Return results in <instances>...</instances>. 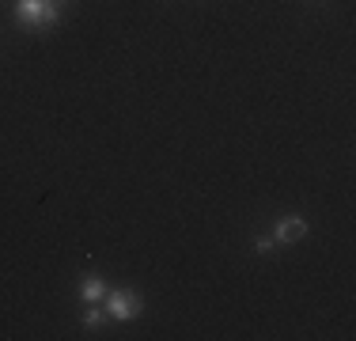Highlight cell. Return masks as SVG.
Returning a JSON list of instances; mask_svg holds the SVG:
<instances>
[{
    "label": "cell",
    "instance_id": "6da1fadb",
    "mask_svg": "<svg viewBox=\"0 0 356 341\" xmlns=\"http://www.w3.org/2000/svg\"><path fill=\"white\" fill-rule=\"evenodd\" d=\"M12 15L19 27H31V31H54L61 23V8L57 0H15L12 4Z\"/></svg>",
    "mask_w": 356,
    "mask_h": 341
},
{
    "label": "cell",
    "instance_id": "7a4b0ae2",
    "mask_svg": "<svg viewBox=\"0 0 356 341\" xmlns=\"http://www.w3.org/2000/svg\"><path fill=\"white\" fill-rule=\"evenodd\" d=\"M103 307H106V319L129 322V319H137V315H144V296L137 288H106Z\"/></svg>",
    "mask_w": 356,
    "mask_h": 341
},
{
    "label": "cell",
    "instance_id": "3957f363",
    "mask_svg": "<svg viewBox=\"0 0 356 341\" xmlns=\"http://www.w3.org/2000/svg\"><path fill=\"white\" fill-rule=\"evenodd\" d=\"M277 239V246H296V243H303V239L311 235V224H307V216H277V224L269 228Z\"/></svg>",
    "mask_w": 356,
    "mask_h": 341
},
{
    "label": "cell",
    "instance_id": "277c9868",
    "mask_svg": "<svg viewBox=\"0 0 356 341\" xmlns=\"http://www.w3.org/2000/svg\"><path fill=\"white\" fill-rule=\"evenodd\" d=\"M103 322H106V307L103 303H83V311H80V326L83 330H103Z\"/></svg>",
    "mask_w": 356,
    "mask_h": 341
},
{
    "label": "cell",
    "instance_id": "5b68a950",
    "mask_svg": "<svg viewBox=\"0 0 356 341\" xmlns=\"http://www.w3.org/2000/svg\"><path fill=\"white\" fill-rule=\"evenodd\" d=\"M106 296V285L99 277H83L80 280V303H103Z\"/></svg>",
    "mask_w": 356,
    "mask_h": 341
},
{
    "label": "cell",
    "instance_id": "8992f818",
    "mask_svg": "<svg viewBox=\"0 0 356 341\" xmlns=\"http://www.w3.org/2000/svg\"><path fill=\"white\" fill-rule=\"evenodd\" d=\"M250 251H254V254H273V251H281V246H277L273 232H258V235L250 239Z\"/></svg>",
    "mask_w": 356,
    "mask_h": 341
},
{
    "label": "cell",
    "instance_id": "52a82bcc",
    "mask_svg": "<svg viewBox=\"0 0 356 341\" xmlns=\"http://www.w3.org/2000/svg\"><path fill=\"white\" fill-rule=\"evenodd\" d=\"M61 4H69V0H61Z\"/></svg>",
    "mask_w": 356,
    "mask_h": 341
},
{
    "label": "cell",
    "instance_id": "ba28073f",
    "mask_svg": "<svg viewBox=\"0 0 356 341\" xmlns=\"http://www.w3.org/2000/svg\"><path fill=\"white\" fill-rule=\"evenodd\" d=\"M318 4H322V0H318Z\"/></svg>",
    "mask_w": 356,
    "mask_h": 341
}]
</instances>
